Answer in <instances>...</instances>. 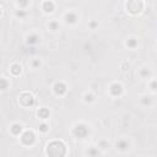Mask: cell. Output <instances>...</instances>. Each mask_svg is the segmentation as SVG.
<instances>
[{"instance_id":"obj_1","label":"cell","mask_w":157,"mask_h":157,"mask_svg":"<svg viewBox=\"0 0 157 157\" xmlns=\"http://www.w3.org/2000/svg\"><path fill=\"white\" fill-rule=\"evenodd\" d=\"M47 154L49 156H64L67 155V146L63 141H52L47 146Z\"/></svg>"},{"instance_id":"obj_2","label":"cell","mask_w":157,"mask_h":157,"mask_svg":"<svg viewBox=\"0 0 157 157\" xmlns=\"http://www.w3.org/2000/svg\"><path fill=\"white\" fill-rule=\"evenodd\" d=\"M126 9L130 14L136 15L139 12H141L144 9V3L142 0H128L126 3Z\"/></svg>"},{"instance_id":"obj_3","label":"cell","mask_w":157,"mask_h":157,"mask_svg":"<svg viewBox=\"0 0 157 157\" xmlns=\"http://www.w3.org/2000/svg\"><path fill=\"white\" fill-rule=\"evenodd\" d=\"M20 103H21V106L28 108V107L35 104V98L30 92H23V93H21V96H20Z\"/></svg>"},{"instance_id":"obj_4","label":"cell","mask_w":157,"mask_h":157,"mask_svg":"<svg viewBox=\"0 0 157 157\" xmlns=\"http://www.w3.org/2000/svg\"><path fill=\"white\" fill-rule=\"evenodd\" d=\"M87 134H88V129L85 124H77V125L74 128V135L78 139H84Z\"/></svg>"},{"instance_id":"obj_5","label":"cell","mask_w":157,"mask_h":157,"mask_svg":"<svg viewBox=\"0 0 157 157\" xmlns=\"http://www.w3.org/2000/svg\"><path fill=\"white\" fill-rule=\"evenodd\" d=\"M35 140H36V136L32 131L27 130L21 135V141H22L23 145H26V146H31L32 144L35 142Z\"/></svg>"},{"instance_id":"obj_6","label":"cell","mask_w":157,"mask_h":157,"mask_svg":"<svg viewBox=\"0 0 157 157\" xmlns=\"http://www.w3.org/2000/svg\"><path fill=\"white\" fill-rule=\"evenodd\" d=\"M54 92L58 94V96H61V94H64L65 92H67V85L63 84V82H57V84L54 85Z\"/></svg>"},{"instance_id":"obj_7","label":"cell","mask_w":157,"mask_h":157,"mask_svg":"<svg viewBox=\"0 0 157 157\" xmlns=\"http://www.w3.org/2000/svg\"><path fill=\"white\" fill-rule=\"evenodd\" d=\"M110 93L113 94V96H119L122 92H123V86L120 84H118V82H115V84H113L112 86H110Z\"/></svg>"},{"instance_id":"obj_8","label":"cell","mask_w":157,"mask_h":157,"mask_svg":"<svg viewBox=\"0 0 157 157\" xmlns=\"http://www.w3.org/2000/svg\"><path fill=\"white\" fill-rule=\"evenodd\" d=\"M22 130H23V128L21 124H19V123H15V124H12L11 128H10V131H11V134H14V135H20L22 133Z\"/></svg>"},{"instance_id":"obj_9","label":"cell","mask_w":157,"mask_h":157,"mask_svg":"<svg viewBox=\"0 0 157 157\" xmlns=\"http://www.w3.org/2000/svg\"><path fill=\"white\" fill-rule=\"evenodd\" d=\"M21 71H22V68H21V65H20V64H14L10 68V73L14 76H19L20 74H21Z\"/></svg>"},{"instance_id":"obj_10","label":"cell","mask_w":157,"mask_h":157,"mask_svg":"<svg viewBox=\"0 0 157 157\" xmlns=\"http://www.w3.org/2000/svg\"><path fill=\"white\" fill-rule=\"evenodd\" d=\"M54 9H55V6H54V4H53L52 1H44L43 3V10H44V12H53L54 11Z\"/></svg>"},{"instance_id":"obj_11","label":"cell","mask_w":157,"mask_h":157,"mask_svg":"<svg viewBox=\"0 0 157 157\" xmlns=\"http://www.w3.org/2000/svg\"><path fill=\"white\" fill-rule=\"evenodd\" d=\"M77 20V16L74 14V12H68L67 15H65V21L68 23H75Z\"/></svg>"},{"instance_id":"obj_12","label":"cell","mask_w":157,"mask_h":157,"mask_svg":"<svg viewBox=\"0 0 157 157\" xmlns=\"http://www.w3.org/2000/svg\"><path fill=\"white\" fill-rule=\"evenodd\" d=\"M38 117H39L41 119H47V118H49V110H48L47 108H41V109L38 110Z\"/></svg>"},{"instance_id":"obj_13","label":"cell","mask_w":157,"mask_h":157,"mask_svg":"<svg viewBox=\"0 0 157 157\" xmlns=\"http://www.w3.org/2000/svg\"><path fill=\"white\" fill-rule=\"evenodd\" d=\"M128 146H129V144H128V141H125V140H120V141L117 144V148L118 150H122V151L126 150Z\"/></svg>"},{"instance_id":"obj_14","label":"cell","mask_w":157,"mask_h":157,"mask_svg":"<svg viewBox=\"0 0 157 157\" xmlns=\"http://www.w3.org/2000/svg\"><path fill=\"white\" fill-rule=\"evenodd\" d=\"M38 39H39V37L37 35H31V36L27 37V43L28 44H33V43L38 42Z\"/></svg>"},{"instance_id":"obj_15","label":"cell","mask_w":157,"mask_h":157,"mask_svg":"<svg viewBox=\"0 0 157 157\" xmlns=\"http://www.w3.org/2000/svg\"><path fill=\"white\" fill-rule=\"evenodd\" d=\"M7 87H9V82H7V80H5L4 77H1L0 78V90L5 91Z\"/></svg>"},{"instance_id":"obj_16","label":"cell","mask_w":157,"mask_h":157,"mask_svg":"<svg viewBox=\"0 0 157 157\" xmlns=\"http://www.w3.org/2000/svg\"><path fill=\"white\" fill-rule=\"evenodd\" d=\"M28 4H30V0H19L17 1V5L21 7V9H26Z\"/></svg>"},{"instance_id":"obj_17","label":"cell","mask_w":157,"mask_h":157,"mask_svg":"<svg viewBox=\"0 0 157 157\" xmlns=\"http://www.w3.org/2000/svg\"><path fill=\"white\" fill-rule=\"evenodd\" d=\"M49 28H51L52 31H57L58 28H59V23H58L57 21H52V22H49Z\"/></svg>"},{"instance_id":"obj_18","label":"cell","mask_w":157,"mask_h":157,"mask_svg":"<svg viewBox=\"0 0 157 157\" xmlns=\"http://www.w3.org/2000/svg\"><path fill=\"white\" fill-rule=\"evenodd\" d=\"M126 45H128V47H130V48H135V45H136V39H135V38H130V39H128Z\"/></svg>"},{"instance_id":"obj_19","label":"cell","mask_w":157,"mask_h":157,"mask_svg":"<svg viewBox=\"0 0 157 157\" xmlns=\"http://www.w3.org/2000/svg\"><path fill=\"white\" fill-rule=\"evenodd\" d=\"M39 130L42 131V133H47V131L49 130V126H48V124H45V123L41 124V125H39Z\"/></svg>"},{"instance_id":"obj_20","label":"cell","mask_w":157,"mask_h":157,"mask_svg":"<svg viewBox=\"0 0 157 157\" xmlns=\"http://www.w3.org/2000/svg\"><path fill=\"white\" fill-rule=\"evenodd\" d=\"M93 100H94L93 94H91V93H86L85 94V102H92Z\"/></svg>"},{"instance_id":"obj_21","label":"cell","mask_w":157,"mask_h":157,"mask_svg":"<svg viewBox=\"0 0 157 157\" xmlns=\"http://www.w3.org/2000/svg\"><path fill=\"white\" fill-rule=\"evenodd\" d=\"M26 15H27V12H25V11H22V10H20V11L16 12V16H19V17H25Z\"/></svg>"},{"instance_id":"obj_22","label":"cell","mask_w":157,"mask_h":157,"mask_svg":"<svg viewBox=\"0 0 157 157\" xmlns=\"http://www.w3.org/2000/svg\"><path fill=\"white\" fill-rule=\"evenodd\" d=\"M122 69H123V71H126V70L129 69V63H126V61H124V63L122 64Z\"/></svg>"},{"instance_id":"obj_23","label":"cell","mask_w":157,"mask_h":157,"mask_svg":"<svg viewBox=\"0 0 157 157\" xmlns=\"http://www.w3.org/2000/svg\"><path fill=\"white\" fill-rule=\"evenodd\" d=\"M32 65H33V68H37V67H39V65H41V61L39 60H35L33 63H32Z\"/></svg>"},{"instance_id":"obj_24","label":"cell","mask_w":157,"mask_h":157,"mask_svg":"<svg viewBox=\"0 0 157 157\" xmlns=\"http://www.w3.org/2000/svg\"><path fill=\"white\" fill-rule=\"evenodd\" d=\"M146 98H147V100H144V101H142V103H145V104H146V103H151L150 97H146Z\"/></svg>"},{"instance_id":"obj_25","label":"cell","mask_w":157,"mask_h":157,"mask_svg":"<svg viewBox=\"0 0 157 157\" xmlns=\"http://www.w3.org/2000/svg\"><path fill=\"white\" fill-rule=\"evenodd\" d=\"M0 15H1V7H0Z\"/></svg>"}]
</instances>
